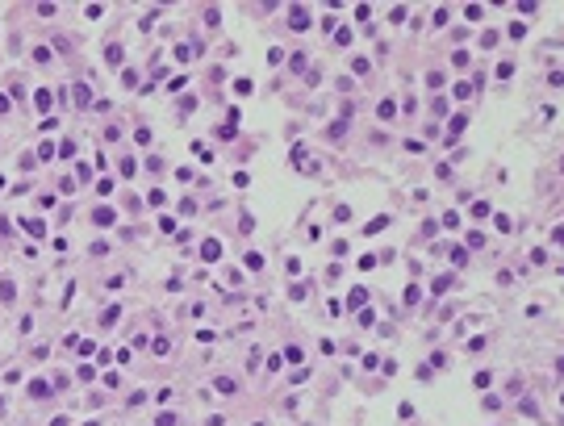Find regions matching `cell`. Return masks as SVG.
I'll return each mask as SVG.
<instances>
[{
  "label": "cell",
  "instance_id": "cell-1",
  "mask_svg": "<svg viewBox=\"0 0 564 426\" xmlns=\"http://www.w3.org/2000/svg\"><path fill=\"white\" fill-rule=\"evenodd\" d=\"M289 30L305 34V30H309V13H305V9H289Z\"/></svg>",
  "mask_w": 564,
  "mask_h": 426
},
{
  "label": "cell",
  "instance_id": "cell-2",
  "mask_svg": "<svg viewBox=\"0 0 564 426\" xmlns=\"http://www.w3.org/2000/svg\"><path fill=\"white\" fill-rule=\"evenodd\" d=\"M218 255H222V242L218 239H205V242H201V259H205V263H218Z\"/></svg>",
  "mask_w": 564,
  "mask_h": 426
},
{
  "label": "cell",
  "instance_id": "cell-3",
  "mask_svg": "<svg viewBox=\"0 0 564 426\" xmlns=\"http://www.w3.org/2000/svg\"><path fill=\"white\" fill-rule=\"evenodd\" d=\"M121 59H125V51L117 46V42H113V46H104V63H109V67H121Z\"/></svg>",
  "mask_w": 564,
  "mask_h": 426
},
{
  "label": "cell",
  "instance_id": "cell-4",
  "mask_svg": "<svg viewBox=\"0 0 564 426\" xmlns=\"http://www.w3.org/2000/svg\"><path fill=\"white\" fill-rule=\"evenodd\" d=\"M213 389H218V393H226V397H234V393H239V380H230V376H218V380H213Z\"/></svg>",
  "mask_w": 564,
  "mask_h": 426
},
{
  "label": "cell",
  "instance_id": "cell-5",
  "mask_svg": "<svg viewBox=\"0 0 564 426\" xmlns=\"http://www.w3.org/2000/svg\"><path fill=\"white\" fill-rule=\"evenodd\" d=\"M92 222H96V226H113V209H109V205H96Z\"/></svg>",
  "mask_w": 564,
  "mask_h": 426
},
{
  "label": "cell",
  "instance_id": "cell-6",
  "mask_svg": "<svg viewBox=\"0 0 564 426\" xmlns=\"http://www.w3.org/2000/svg\"><path fill=\"white\" fill-rule=\"evenodd\" d=\"M380 230H389V213H380V218H372L364 226V234H380Z\"/></svg>",
  "mask_w": 564,
  "mask_h": 426
},
{
  "label": "cell",
  "instance_id": "cell-7",
  "mask_svg": "<svg viewBox=\"0 0 564 426\" xmlns=\"http://www.w3.org/2000/svg\"><path fill=\"white\" fill-rule=\"evenodd\" d=\"M21 226L30 230L34 239H42V234H46V222H38V218H25V222H21Z\"/></svg>",
  "mask_w": 564,
  "mask_h": 426
},
{
  "label": "cell",
  "instance_id": "cell-8",
  "mask_svg": "<svg viewBox=\"0 0 564 426\" xmlns=\"http://www.w3.org/2000/svg\"><path fill=\"white\" fill-rule=\"evenodd\" d=\"M30 397H51V385L46 380H30Z\"/></svg>",
  "mask_w": 564,
  "mask_h": 426
},
{
  "label": "cell",
  "instance_id": "cell-9",
  "mask_svg": "<svg viewBox=\"0 0 564 426\" xmlns=\"http://www.w3.org/2000/svg\"><path fill=\"white\" fill-rule=\"evenodd\" d=\"M464 125H468V117H464V113H456V117H451V138H460V134H464Z\"/></svg>",
  "mask_w": 564,
  "mask_h": 426
},
{
  "label": "cell",
  "instance_id": "cell-10",
  "mask_svg": "<svg viewBox=\"0 0 564 426\" xmlns=\"http://www.w3.org/2000/svg\"><path fill=\"white\" fill-rule=\"evenodd\" d=\"M376 113L385 117V121H389V117H397V101H380V109H376Z\"/></svg>",
  "mask_w": 564,
  "mask_h": 426
},
{
  "label": "cell",
  "instance_id": "cell-11",
  "mask_svg": "<svg viewBox=\"0 0 564 426\" xmlns=\"http://www.w3.org/2000/svg\"><path fill=\"white\" fill-rule=\"evenodd\" d=\"M451 96H456V101H468V96H472V84H456V88H451Z\"/></svg>",
  "mask_w": 564,
  "mask_h": 426
},
{
  "label": "cell",
  "instance_id": "cell-12",
  "mask_svg": "<svg viewBox=\"0 0 564 426\" xmlns=\"http://www.w3.org/2000/svg\"><path fill=\"white\" fill-rule=\"evenodd\" d=\"M34 101H38V109H42V113L51 109V92H46V88H38V96H34Z\"/></svg>",
  "mask_w": 564,
  "mask_h": 426
},
{
  "label": "cell",
  "instance_id": "cell-13",
  "mask_svg": "<svg viewBox=\"0 0 564 426\" xmlns=\"http://www.w3.org/2000/svg\"><path fill=\"white\" fill-rule=\"evenodd\" d=\"M451 263H456V268H464V263H468V251L456 247V251H451Z\"/></svg>",
  "mask_w": 564,
  "mask_h": 426
},
{
  "label": "cell",
  "instance_id": "cell-14",
  "mask_svg": "<svg viewBox=\"0 0 564 426\" xmlns=\"http://www.w3.org/2000/svg\"><path fill=\"white\" fill-rule=\"evenodd\" d=\"M17 292H13V280H0V301H13Z\"/></svg>",
  "mask_w": 564,
  "mask_h": 426
},
{
  "label": "cell",
  "instance_id": "cell-15",
  "mask_svg": "<svg viewBox=\"0 0 564 426\" xmlns=\"http://www.w3.org/2000/svg\"><path fill=\"white\" fill-rule=\"evenodd\" d=\"M493 226H497L501 234H510V230H514V226H510V218H506V213H497V218H493Z\"/></svg>",
  "mask_w": 564,
  "mask_h": 426
},
{
  "label": "cell",
  "instance_id": "cell-16",
  "mask_svg": "<svg viewBox=\"0 0 564 426\" xmlns=\"http://www.w3.org/2000/svg\"><path fill=\"white\" fill-rule=\"evenodd\" d=\"M284 359H292V364H301V359H305V351H301V347H289V351H284Z\"/></svg>",
  "mask_w": 564,
  "mask_h": 426
},
{
  "label": "cell",
  "instance_id": "cell-17",
  "mask_svg": "<svg viewBox=\"0 0 564 426\" xmlns=\"http://www.w3.org/2000/svg\"><path fill=\"white\" fill-rule=\"evenodd\" d=\"M451 67H468V51H456V54H451Z\"/></svg>",
  "mask_w": 564,
  "mask_h": 426
},
{
  "label": "cell",
  "instance_id": "cell-18",
  "mask_svg": "<svg viewBox=\"0 0 564 426\" xmlns=\"http://www.w3.org/2000/svg\"><path fill=\"white\" fill-rule=\"evenodd\" d=\"M514 75V63H497V80H510Z\"/></svg>",
  "mask_w": 564,
  "mask_h": 426
},
{
  "label": "cell",
  "instance_id": "cell-19",
  "mask_svg": "<svg viewBox=\"0 0 564 426\" xmlns=\"http://www.w3.org/2000/svg\"><path fill=\"white\" fill-rule=\"evenodd\" d=\"M305 292H309L305 284H292V289H289V297H292V301H305Z\"/></svg>",
  "mask_w": 564,
  "mask_h": 426
},
{
  "label": "cell",
  "instance_id": "cell-20",
  "mask_svg": "<svg viewBox=\"0 0 564 426\" xmlns=\"http://www.w3.org/2000/svg\"><path fill=\"white\" fill-rule=\"evenodd\" d=\"M247 268H251V272H259V268H263V255H255V251H251V255H247Z\"/></svg>",
  "mask_w": 564,
  "mask_h": 426
},
{
  "label": "cell",
  "instance_id": "cell-21",
  "mask_svg": "<svg viewBox=\"0 0 564 426\" xmlns=\"http://www.w3.org/2000/svg\"><path fill=\"white\" fill-rule=\"evenodd\" d=\"M159 230H163V234H171V230H176V218H167V213H163V218H159Z\"/></svg>",
  "mask_w": 564,
  "mask_h": 426
},
{
  "label": "cell",
  "instance_id": "cell-22",
  "mask_svg": "<svg viewBox=\"0 0 564 426\" xmlns=\"http://www.w3.org/2000/svg\"><path fill=\"white\" fill-rule=\"evenodd\" d=\"M368 301V289H351V305H364Z\"/></svg>",
  "mask_w": 564,
  "mask_h": 426
},
{
  "label": "cell",
  "instance_id": "cell-23",
  "mask_svg": "<svg viewBox=\"0 0 564 426\" xmlns=\"http://www.w3.org/2000/svg\"><path fill=\"white\" fill-rule=\"evenodd\" d=\"M155 426H176V414H159V422Z\"/></svg>",
  "mask_w": 564,
  "mask_h": 426
},
{
  "label": "cell",
  "instance_id": "cell-24",
  "mask_svg": "<svg viewBox=\"0 0 564 426\" xmlns=\"http://www.w3.org/2000/svg\"><path fill=\"white\" fill-rule=\"evenodd\" d=\"M51 426H71V422H67V418H63V414H59V418H54V422H51Z\"/></svg>",
  "mask_w": 564,
  "mask_h": 426
}]
</instances>
